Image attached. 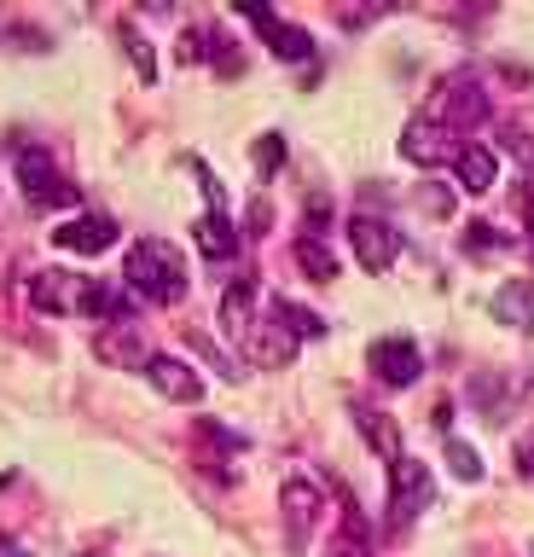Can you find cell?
Listing matches in <instances>:
<instances>
[{
  "label": "cell",
  "mask_w": 534,
  "mask_h": 557,
  "mask_svg": "<svg viewBox=\"0 0 534 557\" xmlns=\"http://www.w3.org/2000/svg\"><path fill=\"white\" fill-rule=\"evenodd\" d=\"M273 320H280L290 337H325V320L314 308H302V302H290V296H273Z\"/></svg>",
  "instance_id": "cell-16"
},
{
  "label": "cell",
  "mask_w": 534,
  "mask_h": 557,
  "mask_svg": "<svg viewBox=\"0 0 534 557\" xmlns=\"http://www.w3.org/2000/svg\"><path fill=\"white\" fill-rule=\"evenodd\" d=\"M198 250L210 256V261H227L238 250V238H233V221H227V209H210V215L198 221Z\"/></svg>",
  "instance_id": "cell-15"
},
{
  "label": "cell",
  "mask_w": 534,
  "mask_h": 557,
  "mask_svg": "<svg viewBox=\"0 0 534 557\" xmlns=\"http://www.w3.org/2000/svg\"><path fill=\"white\" fill-rule=\"evenodd\" d=\"M53 244L64 256H99V250H111V244H116V221L111 215H71L53 233Z\"/></svg>",
  "instance_id": "cell-7"
},
{
  "label": "cell",
  "mask_w": 534,
  "mask_h": 557,
  "mask_svg": "<svg viewBox=\"0 0 534 557\" xmlns=\"http://www.w3.org/2000/svg\"><path fill=\"white\" fill-rule=\"evenodd\" d=\"M494 320H506V325H517V331L534 325V313H529V278H511V285L494 296Z\"/></svg>",
  "instance_id": "cell-17"
},
{
  "label": "cell",
  "mask_w": 534,
  "mask_h": 557,
  "mask_svg": "<svg viewBox=\"0 0 534 557\" xmlns=\"http://www.w3.org/2000/svg\"><path fill=\"white\" fill-rule=\"evenodd\" d=\"M325 511V499H320V487L308 482V476H290L285 482V517H290V529H314V517Z\"/></svg>",
  "instance_id": "cell-12"
},
{
  "label": "cell",
  "mask_w": 534,
  "mask_h": 557,
  "mask_svg": "<svg viewBox=\"0 0 534 557\" xmlns=\"http://www.w3.org/2000/svg\"><path fill=\"white\" fill-rule=\"evenodd\" d=\"M447 470L459 482H482V453L471 442H459V435H447Z\"/></svg>",
  "instance_id": "cell-20"
},
{
  "label": "cell",
  "mask_w": 534,
  "mask_h": 557,
  "mask_svg": "<svg viewBox=\"0 0 534 557\" xmlns=\"http://www.w3.org/2000/svg\"><path fill=\"white\" fill-rule=\"evenodd\" d=\"M454 169H459V186L464 191H494V181H499V157L488 146H459Z\"/></svg>",
  "instance_id": "cell-11"
},
{
  "label": "cell",
  "mask_w": 534,
  "mask_h": 557,
  "mask_svg": "<svg viewBox=\"0 0 534 557\" xmlns=\"http://www.w3.org/2000/svg\"><path fill=\"white\" fill-rule=\"evenodd\" d=\"M424 209H430V215H447V209H454V198H447V191H424Z\"/></svg>",
  "instance_id": "cell-24"
},
{
  "label": "cell",
  "mask_w": 534,
  "mask_h": 557,
  "mask_svg": "<svg viewBox=\"0 0 534 557\" xmlns=\"http://www.w3.org/2000/svg\"><path fill=\"white\" fill-rule=\"evenodd\" d=\"M12 163H18V186H24L29 209H71L76 203V186H64V174L53 169V157L41 146H24Z\"/></svg>",
  "instance_id": "cell-2"
},
{
  "label": "cell",
  "mask_w": 534,
  "mask_h": 557,
  "mask_svg": "<svg viewBox=\"0 0 534 557\" xmlns=\"http://www.w3.org/2000/svg\"><path fill=\"white\" fill-rule=\"evenodd\" d=\"M146 372H151V389L169 395V400H186V407H193V400H203V377H198L186 360H175V355H151Z\"/></svg>",
  "instance_id": "cell-8"
},
{
  "label": "cell",
  "mask_w": 534,
  "mask_h": 557,
  "mask_svg": "<svg viewBox=\"0 0 534 557\" xmlns=\"http://www.w3.org/2000/svg\"><path fill=\"white\" fill-rule=\"evenodd\" d=\"M280 163H285V139H280V134H268L262 146H256V169H262V174H273Z\"/></svg>",
  "instance_id": "cell-23"
},
{
  "label": "cell",
  "mask_w": 534,
  "mask_h": 557,
  "mask_svg": "<svg viewBox=\"0 0 534 557\" xmlns=\"http://www.w3.org/2000/svg\"><path fill=\"white\" fill-rule=\"evenodd\" d=\"M123 47H128V59L134 70H140V82H158V59H151V41L134 24H123Z\"/></svg>",
  "instance_id": "cell-21"
},
{
  "label": "cell",
  "mask_w": 534,
  "mask_h": 557,
  "mask_svg": "<svg viewBox=\"0 0 534 557\" xmlns=\"http://www.w3.org/2000/svg\"><path fill=\"white\" fill-rule=\"evenodd\" d=\"M349 244H355V256H360V268L367 273H384L395 256H401V233L384 221H372V215H355L349 221Z\"/></svg>",
  "instance_id": "cell-5"
},
{
  "label": "cell",
  "mask_w": 534,
  "mask_h": 557,
  "mask_svg": "<svg viewBox=\"0 0 534 557\" xmlns=\"http://www.w3.org/2000/svg\"><path fill=\"white\" fill-rule=\"evenodd\" d=\"M245 355H250L256 366H290V355H297V337H290L280 320H268L262 331H250V337H245Z\"/></svg>",
  "instance_id": "cell-10"
},
{
  "label": "cell",
  "mask_w": 534,
  "mask_h": 557,
  "mask_svg": "<svg viewBox=\"0 0 534 557\" xmlns=\"http://www.w3.org/2000/svg\"><path fill=\"white\" fill-rule=\"evenodd\" d=\"M99 355H105L111 366H151V355L128 337V331H123V337H116V331H105V337H99Z\"/></svg>",
  "instance_id": "cell-19"
},
{
  "label": "cell",
  "mask_w": 534,
  "mask_h": 557,
  "mask_svg": "<svg viewBox=\"0 0 534 557\" xmlns=\"http://www.w3.org/2000/svg\"><path fill=\"white\" fill-rule=\"evenodd\" d=\"M506 244H511V238H499L494 226H482V221H476V226H471V238H464V250L482 256V250H506Z\"/></svg>",
  "instance_id": "cell-22"
},
{
  "label": "cell",
  "mask_w": 534,
  "mask_h": 557,
  "mask_svg": "<svg viewBox=\"0 0 534 557\" xmlns=\"http://www.w3.org/2000/svg\"><path fill=\"white\" fill-rule=\"evenodd\" d=\"M430 499H436V476H430V465L395 459L389 465V517H395V529H407L419 511H430Z\"/></svg>",
  "instance_id": "cell-3"
},
{
  "label": "cell",
  "mask_w": 534,
  "mask_h": 557,
  "mask_svg": "<svg viewBox=\"0 0 534 557\" xmlns=\"http://www.w3.org/2000/svg\"><path fill=\"white\" fill-rule=\"evenodd\" d=\"M355 424H360V435H367V447H372V453H384V459H401V430H395V418H389V412L360 407V412H355Z\"/></svg>",
  "instance_id": "cell-13"
},
{
  "label": "cell",
  "mask_w": 534,
  "mask_h": 557,
  "mask_svg": "<svg viewBox=\"0 0 534 557\" xmlns=\"http://www.w3.org/2000/svg\"><path fill=\"white\" fill-rule=\"evenodd\" d=\"M128 290L146 296V302H181L186 296V256L169 238H140L123 261Z\"/></svg>",
  "instance_id": "cell-1"
},
{
  "label": "cell",
  "mask_w": 534,
  "mask_h": 557,
  "mask_svg": "<svg viewBox=\"0 0 534 557\" xmlns=\"http://www.w3.org/2000/svg\"><path fill=\"white\" fill-rule=\"evenodd\" d=\"M0 557H18V552H12V546H7V540H0Z\"/></svg>",
  "instance_id": "cell-26"
},
{
  "label": "cell",
  "mask_w": 534,
  "mask_h": 557,
  "mask_svg": "<svg viewBox=\"0 0 534 557\" xmlns=\"http://www.w3.org/2000/svg\"><path fill=\"white\" fill-rule=\"evenodd\" d=\"M517 470H523V476H534V442L517 447Z\"/></svg>",
  "instance_id": "cell-25"
},
{
  "label": "cell",
  "mask_w": 534,
  "mask_h": 557,
  "mask_svg": "<svg viewBox=\"0 0 534 557\" xmlns=\"http://www.w3.org/2000/svg\"><path fill=\"white\" fill-rule=\"evenodd\" d=\"M401 157H407V163H419V169L447 163V157H459L454 128H447L442 116H412V122H407V134H401Z\"/></svg>",
  "instance_id": "cell-4"
},
{
  "label": "cell",
  "mask_w": 534,
  "mask_h": 557,
  "mask_svg": "<svg viewBox=\"0 0 534 557\" xmlns=\"http://www.w3.org/2000/svg\"><path fill=\"white\" fill-rule=\"evenodd\" d=\"M238 12H245L250 24L268 35L280 59H308V52H314V35H308V29H297V24H285V17H273L268 7H238Z\"/></svg>",
  "instance_id": "cell-9"
},
{
  "label": "cell",
  "mask_w": 534,
  "mask_h": 557,
  "mask_svg": "<svg viewBox=\"0 0 534 557\" xmlns=\"http://www.w3.org/2000/svg\"><path fill=\"white\" fill-rule=\"evenodd\" d=\"M250 302H256L250 278H233L227 296H221V325H227V337H238V343L250 337Z\"/></svg>",
  "instance_id": "cell-14"
},
{
  "label": "cell",
  "mask_w": 534,
  "mask_h": 557,
  "mask_svg": "<svg viewBox=\"0 0 534 557\" xmlns=\"http://www.w3.org/2000/svg\"><path fill=\"white\" fill-rule=\"evenodd\" d=\"M297 261H302V273H314V278H320V285H332V278H337V256L325 250L314 233L297 238Z\"/></svg>",
  "instance_id": "cell-18"
},
{
  "label": "cell",
  "mask_w": 534,
  "mask_h": 557,
  "mask_svg": "<svg viewBox=\"0 0 534 557\" xmlns=\"http://www.w3.org/2000/svg\"><path fill=\"white\" fill-rule=\"evenodd\" d=\"M367 366L377 372V383H389V389H407V383H419V372H424L419 348H412L407 337H384V343H372Z\"/></svg>",
  "instance_id": "cell-6"
}]
</instances>
